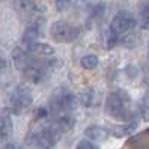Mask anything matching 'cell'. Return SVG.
Wrapping results in <instances>:
<instances>
[{"instance_id": "8", "label": "cell", "mask_w": 149, "mask_h": 149, "mask_svg": "<svg viewBox=\"0 0 149 149\" xmlns=\"http://www.w3.org/2000/svg\"><path fill=\"white\" fill-rule=\"evenodd\" d=\"M26 51H27L30 56L38 57V59L50 57V56L54 54V48L51 45H48V44H42V42H35V44H32V45L26 47Z\"/></svg>"}, {"instance_id": "1", "label": "cell", "mask_w": 149, "mask_h": 149, "mask_svg": "<svg viewBox=\"0 0 149 149\" xmlns=\"http://www.w3.org/2000/svg\"><path fill=\"white\" fill-rule=\"evenodd\" d=\"M136 18L130 11H119L110 23V30H109V47H113L136 27Z\"/></svg>"}, {"instance_id": "11", "label": "cell", "mask_w": 149, "mask_h": 149, "mask_svg": "<svg viewBox=\"0 0 149 149\" xmlns=\"http://www.w3.org/2000/svg\"><path fill=\"white\" fill-rule=\"evenodd\" d=\"M39 36H41L39 24H30L29 27L24 30L21 41H23V44H24L26 47H29V45H32V44L38 42V38H39Z\"/></svg>"}, {"instance_id": "10", "label": "cell", "mask_w": 149, "mask_h": 149, "mask_svg": "<svg viewBox=\"0 0 149 149\" xmlns=\"http://www.w3.org/2000/svg\"><path fill=\"white\" fill-rule=\"evenodd\" d=\"M84 136L91 140H95V142H102L109 137V130L100 125H91L89 128L84 130Z\"/></svg>"}, {"instance_id": "19", "label": "cell", "mask_w": 149, "mask_h": 149, "mask_svg": "<svg viewBox=\"0 0 149 149\" xmlns=\"http://www.w3.org/2000/svg\"><path fill=\"white\" fill-rule=\"evenodd\" d=\"M71 3V0H56V5H57V9L62 11L65 8H68V5Z\"/></svg>"}, {"instance_id": "7", "label": "cell", "mask_w": 149, "mask_h": 149, "mask_svg": "<svg viewBox=\"0 0 149 149\" xmlns=\"http://www.w3.org/2000/svg\"><path fill=\"white\" fill-rule=\"evenodd\" d=\"M12 60L15 66L20 69V71H23L24 74L29 71V69L33 66L35 60H36V57L30 56L27 51H26L24 48H20V47H15L12 50Z\"/></svg>"}, {"instance_id": "15", "label": "cell", "mask_w": 149, "mask_h": 149, "mask_svg": "<svg viewBox=\"0 0 149 149\" xmlns=\"http://www.w3.org/2000/svg\"><path fill=\"white\" fill-rule=\"evenodd\" d=\"M80 63L84 69H93L98 66V57H96L95 54H87L84 57H81Z\"/></svg>"}, {"instance_id": "9", "label": "cell", "mask_w": 149, "mask_h": 149, "mask_svg": "<svg viewBox=\"0 0 149 149\" xmlns=\"http://www.w3.org/2000/svg\"><path fill=\"white\" fill-rule=\"evenodd\" d=\"M100 98L101 93L96 92V89H93V87H89L80 95V102L86 107H95L100 104Z\"/></svg>"}, {"instance_id": "5", "label": "cell", "mask_w": 149, "mask_h": 149, "mask_svg": "<svg viewBox=\"0 0 149 149\" xmlns=\"http://www.w3.org/2000/svg\"><path fill=\"white\" fill-rule=\"evenodd\" d=\"M32 101L33 96L30 89H27L26 86H18L9 96V110L15 115H21L26 109L30 107Z\"/></svg>"}, {"instance_id": "3", "label": "cell", "mask_w": 149, "mask_h": 149, "mask_svg": "<svg viewBox=\"0 0 149 149\" xmlns=\"http://www.w3.org/2000/svg\"><path fill=\"white\" fill-rule=\"evenodd\" d=\"M106 113L116 119V120H122V122H131L134 120V113L128 109V102L124 98V95L119 92H111L107 100H106Z\"/></svg>"}, {"instance_id": "16", "label": "cell", "mask_w": 149, "mask_h": 149, "mask_svg": "<svg viewBox=\"0 0 149 149\" xmlns=\"http://www.w3.org/2000/svg\"><path fill=\"white\" fill-rule=\"evenodd\" d=\"M140 111L145 120H149V92L143 95L142 101H140Z\"/></svg>"}, {"instance_id": "23", "label": "cell", "mask_w": 149, "mask_h": 149, "mask_svg": "<svg viewBox=\"0 0 149 149\" xmlns=\"http://www.w3.org/2000/svg\"><path fill=\"white\" fill-rule=\"evenodd\" d=\"M148 45H149V42H148Z\"/></svg>"}, {"instance_id": "12", "label": "cell", "mask_w": 149, "mask_h": 149, "mask_svg": "<svg viewBox=\"0 0 149 149\" xmlns=\"http://www.w3.org/2000/svg\"><path fill=\"white\" fill-rule=\"evenodd\" d=\"M136 128H137V120L134 119V120L128 122V124H125V125H115L111 130H109V133L113 134L115 137H124V136L131 134Z\"/></svg>"}, {"instance_id": "21", "label": "cell", "mask_w": 149, "mask_h": 149, "mask_svg": "<svg viewBox=\"0 0 149 149\" xmlns=\"http://www.w3.org/2000/svg\"><path fill=\"white\" fill-rule=\"evenodd\" d=\"M5 66H6V62H5V59H3L2 56H0V71H3Z\"/></svg>"}, {"instance_id": "4", "label": "cell", "mask_w": 149, "mask_h": 149, "mask_svg": "<svg viewBox=\"0 0 149 149\" xmlns=\"http://www.w3.org/2000/svg\"><path fill=\"white\" fill-rule=\"evenodd\" d=\"M50 35L56 42L69 44V42H74L78 36H80V29L75 27L71 23L60 20V21H56V23L51 24Z\"/></svg>"}, {"instance_id": "20", "label": "cell", "mask_w": 149, "mask_h": 149, "mask_svg": "<svg viewBox=\"0 0 149 149\" xmlns=\"http://www.w3.org/2000/svg\"><path fill=\"white\" fill-rule=\"evenodd\" d=\"M3 149H26V148L17 145V143H6V145L3 146Z\"/></svg>"}, {"instance_id": "13", "label": "cell", "mask_w": 149, "mask_h": 149, "mask_svg": "<svg viewBox=\"0 0 149 149\" xmlns=\"http://www.w3.org/2000/svg\"><path fill=\"white\" fill-rule=\"evenodd\" d=\"M12 133V122L9 116H0V140H5Z\"/></svg>"}, {"instance_id": "14", "label": "cell", "mask_w": 149, "mask_h": 149, "mask_svg": "<svg viewBox=\"0 0 149 149\" xmlns=\"http://www.w3.org/2000/svg\"><path fill=\"white\" fill-rule=\"evenodd\" d=\"M140 27L149 30V2H145L140 6Z\"/></svg>"}, {"instance_id": "18", "label": "cell", "mask_w": 149, "mask_h": 149, "mask_svg": "<svg viewBox=\"0 0 149 149\" xmlns=\"http://www.w3.org/2000/svg\"><path fill=\"white\" fill-rule=\"evenodd\" d=\"M35 118H36L38 120L39 119H47V118H50V111L45 107H41V109H38L36 111H35Z\"/></svg>"}, {"instance_id": "17", "label": "cell", "mask_w": 149, "mask_h": 149, "mask_svg": "<svg viewBox=\"0 0 149 149\" xmlns=\"http://www.w3.org/2000/svg\"><path fill=\"white\" fill-rule=\"evenodd\" d=\"M75 149H96V146L92 142H89V140L84 139V140H80V142L77 143Z\"/></svg>"}, {"instance_id": "22", "label": "cell", "mask_w": 149, "mask_h": 149, "mask_svg": "<svg viewBox=\"0 0 149 149\" xmlns=\"http://www.w3.org/2000/svg\"><path fill=\"white\" fill-rule=\"evenodd\" d=\"M148 60H149V53H148Z\"/></svg>"}, {"instance_id": "2", "label": "cell", "mask_w": 149, "mask_h": 149, "mask_svg": "<svg viewBox=\"0 0 149 149\" xmlns=\"http://www.w3.org/2000/svg\"><path fill=\"white\" fill-rule=\"evenodd\" d=\"M77 104H78L77 96L71 91L65 89V87H59L50 96V110L48 111L56 113V116L69 115L72 110H75Z\"/></svg>"}, {"instance_id": "6", "label": "cell", "mask_w": 149, "mask_h": 149, "mask_svg": "<svg viewBox=\"0 0 149 149\" xmlns=\"http://www.w3.org/2000/svg\"><path fill=\"white\" fill-rule=\"evenodd\" d=\"M14 8L20 15L35 18L36 23H38L36 17L39 18L41 14L44 12V6H41L36 0H14Z\"/></svg>"}]
</instances>
